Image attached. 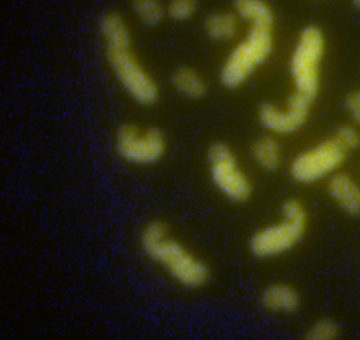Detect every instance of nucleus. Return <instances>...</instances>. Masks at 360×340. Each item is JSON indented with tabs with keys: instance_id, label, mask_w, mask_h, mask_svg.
Instances as JSON below:
<instances>
[{
	"instance_id": "7",
	"label": "nucleus",
	"mask_w": 360,
	"mask_h": 340,
	"mask_svg": "<svg viewBox=\"0 0 360 340\" xmlns=\"http://www.w3.org/2000/svg\"><path fill=\"white\" fill-rule=\"evenodd\" d=\"M115 148L127 164L146 166L158 164L167 150V136L156 127L123 124L116 131Z\"/></svg>"
},
{
	"instance_id": "1",
	"label": "nucleus",
	"mask_w": 360,
	"mask_h": 340,
	"mask_svg": "<svg viewBox=\"0 0 360 340\" xmlns=\"http://www.w3.org/2000/svg\"><path fill=\"white\" fill-rule=\"evenodd\" d=\"M139 245L149 261L180 287L198 289L210 282V266L174 238L162 221L155 219L146 223L139 233Z\"/></svg>"
},
{
	"instance_id": "17",
	"label": "nucleus",
	"mask_w": 360,
	"mask_h": 340,
	"mask_svg": "<svg viewBox=\"0 0 360 340\" xmlns=\"http://www.w3.org/2000/svg\"><path fill=\"white\" fill-rule=\"evenodd\" d=\"M132 7L139 20L150 27L158 25L165 18V8L155 0H137Z\"/></svg>"
},
{
	"instance_id": "4",
	"label": "nucleus",
	"mask_w": 360,
	"mask_h": 340,
	"mask_svg": "<svg viewBox=\"0 0 360 340\" xmlns=\"http://www.w3.org/2000/svg\"><path fill=\"white\" fill-rule=\"evenodd\" d=\"M326 40L321 28H303L296 39L290 60V72L296 93L315 100L321 89V66Z\"/></svg>"
},
{
	"instance_id": "16",
	"label": "nucleus",
	"mask_w": 360,
	"mask_h": 340,
	"mask_svg": "<svg viewBox=\"0 0 360 340\" xmlns=\"http://www.w3.org/2000/svg\"><path fill=\"white\" fill-rule=\"evenodd\" d=\"M172 84L175 91L187 98H201L207 92L205 80L189 66H180L174 70L172 74Z\"/></svg>"
},
{
	"instance_id": "22",
	"label": "nucleus",
	"mask_w": 360,
	"mask_h": 340,
	"mask_svg": "<svg viewBox=\"0 0 360 340\" xmlns=\"http://www.w3.org/2000/svg\"><path fill=\"white\" fill-rule=\"evenodd\" d=\"M354 6L355 8L359 9V11H360V0H359V1H354Z\"/></svg>"
},
{
	"instance_id": "20",
	"label": "nucleus",
	"mask_w": 360,
	"mask_h": 340,
	"mask_svg": "<svg viewBox=\"0 0 360 340\" xmlns=\"http://www.w3.org/2000/svg\"><path fill=\"white\" fill-rule=\"evenodd\" d=\"M168 15L175 21H186L193 18L198 11V4L191 0H174L168 4Z\"/></svg>"
},
{
	"instance_id": "3",
	"label": "nucleus",
	"mask_w": 360,
	"mask_h": 340,
	"mask_svg": "<svg viewBox=\"0 0 360 340\" xmlns=\"http://www.w3.org/2000/svg\"><path fill=\"white\" fill-rule=\"evenodd\" d=\"M274 49L272 30L250 27L220 68V81L229 89L243 86L269 60Z\"/></svg>"
},
{
	"instance_id": "19",
	"label": "nucleus",
	"mask_w": 360,
	"mask_h": 340,
	"mask_svg": "<svg viewBox=\"0 0 360 340\" xmlns=\"http://www.w3.org/2000/svg\"><path fill=\"white\" fill-rule=\"evenodd\" d=\"M340 334V327L335 320L321 318L307 328L305 337L309 340H333L338 339Z\"/></svg>"
},
{
	"instance_id": "14",
	"label": "nucleus",
	"mask_w": 360,
	"mask_h": 340,
	"mask_svg": "<svg viewBox=\"0 0 360 340\" xmlns=\"http://www.w3.org/2000/svg\"><path fill=\"white\" fill-rule=\"evenodd\" d=\"M234 13L239 20L245 21L250 27L272 30L274 13L271 6L260 0H240L234 6Z\"/></svg>"
},
{
	"instance_id": "6",
	"label": "nucleus",
	"mask_w": 360,
	"mask_h": 340,
	"mask_svg": "<svg viewBox=\"0 0 360 340\" xmlns=\"http://www.w3.org/2000/svg\"><path fill=\"white\" fill-rule=\"evenodd\" d=\"M105 56L116 79L136 103L155 105L160 98V87L132 53L131 46L105 47Z\"/></svg>"
},
{
	"instance_id": "8",
	"label": "nucleus",
	"mask_w": 360,
	"mask_h": 340,
	"mask_svg": "<svg viewBox=\"0 0 360 340\" xmlns=\"http://www.w3.org/2000/svg\"><path fill=\"white\" fill-rule=\"evenodd\" d=\"M347 155L333 138L324 139L293 157L290 165L291 178L300 184L328 179L340 171Z\"/></svg>"
},
{
	"instance_id": "12",
	"label": "nucleus",
	"mask_w": 360,
	"mask_h": 340,
	"mask_svg": "<svg viewBox=\"0 0 360 340\" xmlns=\"http://www.w3.org/2000/svg\"><path fill=\"white\" fill-rule=\"evenodd\" d=\"M251 157L264 171H276L283 164V146L274 136H262L251 146Z\"/></svg>"
},
{
	"instance_id": "18",
	"label": "nucleus",
	"mask_w": 360,
	"mask_h": 340,
	"mask_svg": "<svg viewBox=\"0 0 360 340\" xmlns=\"http://www.w3.org/2000/svg\"><path fill=\"white\" fill-rule=\"evenodd\" d=\"M331 138L347 155L360 148V131L356 125H341L335 129Z\"/></svg>"
},
{
	"instance_id": "9",
	"label": "nucleus",
	"mask_w": 360,
	"mask_h": 340,
	"mask_svg": "<svg viewBox=\"0 0 360 340\" xmlns=\"http://www.w3.org/2000/svg\"><path fill=\"white\" fill-rule=\"evenodd\" d=\"M314 101L293 91L283 105L272 103L260 105L258 120L262 126L274 136H290L300 131L307 124Z\"/></svg>"
},
{
	"instance_id": "13",
	"label": "nucleus",
	"mask_w": 360,
	"mask_h": 340,
	"mask_svg": "<svg viewBox=\"0 0 360 340\" xmlns=\"http://www.w3.org/2000/svg\"><path fill=\"white\" fill-rule=\"evenodd\" d=\"M99 32L105 47L131 46V33L120 13H106L99 21Z\"/></svg>"
},
{
	"instance_id": "15",
	"label": "nucleus",
	"mask_w": 360,
	"mask_h": 340,
	"mask_svg": "<svg viewBox=\"0 0 360 340\" xmlns=\"http://www.w3.org/2000/svg\"><path fill=\"white\" fill-rule=\"evenodd\" d=\"M239 21L240 20L234 11H219L210 14L205 22L206 35L214 41H229L238 34Z\"/></svg>"
},
{
	"instance_id": "11",
	"label": "nucleus",
	"mask_w": 360,
	"mask_h": 340,
	"mask_svg": "<svg viewBox=\"0 0 360 340\" xmlns=\"http://www.w3.org/2000/svg\"><path fill=\"white\" fill-rule=\"evenodd\" d=\"M259 302L267 313L288 315L300 308L302 295L290 283L274 282L262 289Z\"/></svg>"
},
{
	"instance_id": "10",
	"label": "nucleus",
	"mask_w": 360,
	"mask_h": 340,
	"mask_svg": "<svg viewBox=\"0 0 360 340\" xmlns=\"http://www.w3.org/2000/svg\"><path fill=\"white\" fill-rule=\"evenodd\" d=\"M329 197L350 216H360V183L354 176L338 171L326 183Z\"/></svg>"
},
{
	"instance_id": "21",
	"label": "nucleus",
	"mask_w": 360,
	"mask_h": 340,
	"mask_svg": "<svg viewBox=\"0 0 360 340\" xmlns=\"http://www.w3.org/2000/svg\"><path fill=\"white\" fill-rule=\"evenodd\" d=\"M345 107L354 124L360 127V89L348 92L345 99Z\"/></svg>"
},
{
	"instance_id": "2",
	"label": "nucleus",
	"mask_w": 360,
	"mask_h": 340,
	"mask_svg": "<svg viewBox=\"0 0 360 340\" xmlns=\"http://www.w3.org/2000/svg\"><path fill=\"white\" fill-rule=\"evenodd\" d=\"M309 228V214L302 202L290 198L283 203L281 218L258 229L251 236L250 250L253 256L269 259L288 254L304 237Z\"/></svg>"
},
{
	"instance_id": "5",
	"label": "nucleus",
	"mask_w": 360,
	"mask_h": 340,
	"mask_svg": "<svg viewBox=\"0 0 360 340\" xmlns=\"http://www.w3.org/2000/svg\"><path fill=\"white\" fill-rule=\"evenodd\" d=\"M207 166L213 185L224 197L234 202L250 200L252 183L229 144L217 141L210 146Z\"/></svg>"
}]
</instances>
